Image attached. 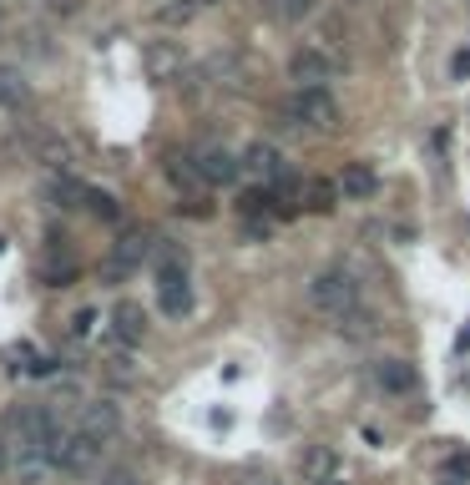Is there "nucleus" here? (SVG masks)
I'll return each instance as SVG.
<instances>
[{"instance_id": "28", "label": "nucleus", "mask_w": 470, "mask_h": 485, "mask_svg": "<svg viewBox=\"0 0 470 485\" xmlns=\"http://www.w3.org/2000/svg\"><path fill=\"white\" fill-rule=\"evenodd\" d=\"M101 485H142V480H137V470L117 465V470H107V475H101Z\"/></svg>"}, {"instance_id": "29", "label": "nucleus", "mask_w": 470, "mask_h": 485, "mask_svg": "<svg viewBox=\"0 0 470 485\" xmlns=\"http://www.w3.org/2000/svg\"><path fill=\"white\" fill-rule=\"evenodd\" d=\"M91 323H97V309H81L77 319H71V334H77V339H87V334H91Z\"/></svg>"}, {"instance_id": "20", "label": "nucleus", "mask_w": 470, "mask_h": 485, "mask_svg": "<svg viewBox=\"0 0 470 485\" xmlns=\"http://www.w3.org/2000/svg\"><path fill=\"white\" fill-rule=\"evenodd\" d=\"M334 329H339L344 339H354V344H364V339L374 334V313H370V309H354V313H344Z\"/></svg>"}, {"instance_id": "4", "label": "nucleus", "mask_w": 470, "mask_h": 485, "mask_svg": "<svg viewBox=\"0 0 470 485\" xmlns=\"http://www.w3.org/2000/svg\"><path fill=\"white\" fill-rule=\"evenodd\" d=\"M308 303H314L319 313H329V319H344V313L360 309V283H354L344 269H329V273H319V279L308 283Z\"/></svg>"}, {"instance_id": "25", "label": "nucleus", "mask_w": 470, "mask_h": 485, "mask_svg": "<svg viewBox=\"0 0 470 485\" xmlns=\"http://www.w3.org/2000/svg\"><path fill=\"white\" fill-rule=\"evenodd\" d=\"M268 233H274L268 217H243V237H248V243H268Z\"/></svg>"}, {"instance_id": "11", "label": "nucleus", "mask_w": 470, "mask_h": 485, "mask_svg": "<svg viewBox=\"0 0 470 485\" xmlns=\"http://www.w3.org/2000/svg\"><path fill=\"white\" fill-rule=\"evenodd\" d=\"M111 334H117V344H142L147 339V313H142V303H131V299H121L117 309H111Z\"/></svg>"}, {"instance_id": "9", "label": "nucleus", "mask_w": 470, "mask_h": 485, "mask_svg": "<svg viewBox=\"0 0 470 485\" xmlns=\"http://www.w3.org/2000/svg\"><path fill=\"white\" fill-rule=\"evenodd\" d=\"M243 173H253L263 187H274L278 177L288 173V167H284V152H278L274 142H253V147L243 152Z\"/></svg>"}, {"instance_id": "2", "label": "nucleus", "mask_w": 470, "mask_h": 485, "mask_svg": "<svg viewBox=\"0 0 470 485\" xmlns=\"http://www.w3.org/2000/svg\"><path fill=\"white\" fill-rule=\"evenodd\" d=\"M157 253V237H152V227H127V233L117 237V248H111V258L101 263V279L107 283H127L131 273L142 269L147 258Z\"/></svg>"}, {"instance_id": "3", "label": "nucleus", "mask_w": 470, "mask_h": 485, "mask_svg": "<svg viewBox=\"0 0 470 485\" xmlns=\"http://www.w3.org/2000/svg\"><path fill=\"white\" fill-rule=\"evenodd\" d=\"M288 127H314V132H334L339 127V101L329 97V87H298L284 107Z\"/></svg>"}, {"instance_id": "1", "label": "nucleus", "mask_w": 470, "mask_h": 485, "mask_svg": "<svg viewBox=\"0 0 470 485\" xmlns=\"http://www.w3.org/2000/svg\"><path fill=\"white\" fill-rule=\"evenodd\" d=\"M157 303L167 319L193 313V283H187V258L177 248H157Z\"/></svg>"}, {"instance_id": "12", "label": "nucleus", "mask_w": 470, "mask_h": 485, "mask_svg": "<svg viewBox=\"0 0 470 485\" xmlns=\"http://www.w3.org/2000/svg\"><path fill=\"white\" fill-rule=\"evenodd\" d=\"M374 385H380L384 395H410V389L420 385V374H415L410 359H380V364H374Z\"/></svg>"}, {"instance_id": "15", "label": "nucleus", "mask_w": 470, "mask_h": 485, "mask_svg": "<svg viewBox=\"0 0 470 485\" xmlns=\"http://www.w3.org/2000/svg\"><path fill=\"white\" fill-rule=\"evenodd\" d=\"M374 193H380V177H374V167H370V162H350V167H344V177H339V197L364 203V197H374Z\"/></svg>"}, {"instance_id": "32", "label": "nucleus", "mask_w": 470, "mask_h": 485, "mask_svg": "<svg viewBox=\"0 0 470 485\" xmlns=\"http://www.w3.org/2000/svg\"><path fill=\"white\" fill-rule=\"evenodd\" d=\"M0 470H11V450H5V440H0Z\"/></svg>"}, {"instance_id": "27", "label": "nucleus", "mask_w": 470, "mask_h": 485, "mask_svg": "<svg viewBox=\"0 0 470 485\" xmlns=\"http://www.w3.org/2000/svg\"><path fill=\"white\" fill-rule=\"evenodd\" d=\"M193 11H197V5H187V0H183V5H162V11H157V21L183 26V21H193Z\"/></svg>"}, {"instance_id": "22", "label": "nucleus", "mask_w": 470, "mask_h": 485, "mask_svg": "<svg viewBox=\"0 0 470 485\" xmlns=\"http://www.w3.org/2000/svg\"><path fill=\"white\" fill-rule=\"evenodd\" d=\"M238 213L243 217H268L274 213V187H248V193L238 197Z\"/></svg>"}, {"instance_id": "14", "label": "nucleus", "mask_w": 470, "mask_h": 485, "mask_svg": "<svg viewBox=\"0 0 470 485\" xmlns=\"http://www.w3.org/2000/svg\"><path fill=\"white\" fill-rule=\"evenodd\" d=\"M167 183L177 187V193H187V197H197L203 193V173H197V157H187V152H172V157H167Z\"/></svg>"}, {"instance_id": "31", "label": "nucleus", "mask_w": 470, "mask_h": 485, "mask_svg": "<svg viewBox=\"0 0 470 485\" xmlns=\"http://www.w3.org/2000/svg\"><path fill=\"white\" fill-rule=\"evenodd\" d=\"M450 76H460V81L470 76V51H455V61H450Z\"/></svg>"}, {"instance_id": "5", "label": "nucleus", "mask_w": 470, "mask_h": 485, "mask_svg": "<svg viewBox=\"0 0 470 485\" xmlns=\"http://www.w3.org/2000/svg\"><path fill=\"white\" fill-rule=\"evenodd\" d=\"M101 450H107L101 440H91V435L71 430V435L61 440V450H56L51 470H61V475H91V470L101 465Z\"/></svg>"}, {"instance_id": "33", "label": "nucleus", "mask_w": 470, "mask_h": 485, "mask_svg": "<svg viewBox=\"0 0 470 485\" xmlns=\"http://www.w3.org/2000/svg\"><path fill=\"white\" fill-rule=\"evenodd\" d=\"M187 5H218V0H187Z\"/></svg>"}, {"instance_id": "17", "label": "nucleus", "mask_w": 470, "mask_h": 485, "mask_svg": "<svg viewBox=\"0 0 470 485\" xmlns=\"http://www.w3.org/2000/svg\"><path fill=\"white\" fill-rule=\"evenodd\" d=\"M0 107H11V111L31 107V87H26V76L11 71V66H0Z\"/></svg>"}, {"instance_id": "26", "label": "nucleus", "mask_w": 470, "mask_h": 485, "mask_svg": "<svg viewBox=\"0 0 470 485\" xmlns=\"http://www.w3.org/2000/svg\"><path fill=\"white\" fill-rule=\"evenodd\" d=\"M46 11H51L56 21H71V16L87 11V0H46Z\"/></svg>"}, {"instance_id": "30", "label": "nucleus", "mask_w": 470, "mask_h": 485, "mask_svg": "<svg viewBox=\"0 0 470 485\" xmlns=\"http://www.w3.org/2000/svg\"><path fill=\"white\" fill-rule=\"evenodd\" d=\"M183 213H187V217H213V203H208V197H187Z\"/></svg>"}, {"instance_id": "16", "label": "nucleus", "mask_w": 470, "mask_h": 485, "mask_svg": "<svg viewBox=\"0 0 470 485\" xmlns=\"http://www.w3.org/2000/svg\"><path fill=\"white\" fill-rule=\"evenodd\" d=\"M147 71H152L157 81H172V76H183V51H177L172 41L147 46Z\"/></svg>"}, {"instance_id": "35", "label": "nucleus", "mask_w": 470, "mask_h": 485, "mask_svg": "<svg viewBox=\"0 0 470 485\" xmlns=\"http://www.w3.org/2000/svg\"><path fill=\"white\" fill-rule=\"evenodd\" d=\"M329 485H344V480H329Z\"/></svg>"}, {"instance_id": "24", "label": "nucleus", "mask_w": 470, "mask_h": 485, "mask_svg": "<svg viewBox=\"0 0 470 485\" xmlns=\"http://www.w3.org/2000/svg\"><path fill=\"white\" fill-rule=\"evenodd\" d=\"M445 480H460V485L470 480V450H455V455H445Z\"/></svg>"}, {"instance_id": "23", "label": "nucleus", "mask_w": 470, "mask_h": 485, "mask_svg": "<svg viewBox=\"0 0 470 485\" xmlns=\"http://www.w3.org/2000/svg\"><path fill=\"white\" fill-rule=\"evenodd\" d=\"M36 152H41V162L51 167V173H61L66 162H71V147H66L61 137H41V147H36Z\"/></svg>"}, {"instance_id": "10", "label": "nucleus", "mask_w": 470, "mask_h": 485, "mask_svg": "<svg viewBox=\"0 0 470 485\" xmlns=\"http://www.w3.org/2000/svg\"><path fill=\"white\" fill-rule=\"evenodd\" d=\"M77 279H81V263L71 253H61V237H51V248L41 258V283L46 289H71Z\"/></svg>"}, {"instance_id": "18", "label": "nucleus", "mask_w": 470, "mask_h": 485, "mask_svg": "<svg viewBox=\"0 0 470 485\" xmlns=\"http://www.w3.org/2000/svg\"><path fill=\"white\" fill-rule=\"evenodd\" d=\"M304 207H308V213H334V207H339V183L314 177V183L304 187Z\"/></svg>"}, {"instance_id": "21", "label": "nucleus", "mask_w": 470, "mask_h": 485, "mask_svg": "<svg viewBox=\"0 0 470 485\" xmlns=\"http://www.w3.org/2000/svg\"><path fill=\"white\" fill-rule=\"evenodd\" d=\"M268 16L284 21V26H298V21L314 16V0H268Z\"/></svg>"}, {"instance_id": "8", "label": "nucleus", "mask_w": 470, "mask_h": 485, "mask_svg": "<svg viewBox=\"0 0 470 485\" xmlns=\"http://www.w3.org/2000/svg\"><path fill=\"white\" fill-rule=\"evenodd\" d=\"M197 173H203V183H208V187H228V183H238L243 157H233L228 147H203V152H197Z\"/></svg>"}, {"instance_id": "7", "label": "nucleus", "mask_w": 470, "mask_h": 485, "mask_svg": "<svg viewBox=\"0 0 470 485\" xmlns=\"http://www.w3.org/2000/svg\"><path fill=\"white\" fill-rule=\"evenodd\" d=\"M77 430L91 435V440H101V445H111L121 435V405L117 399H91V405H81Z\"/></svg>"}, {"instance_id": "34", "label": "nucleus", "mask_w": 470, "mask_h": 485, "mask_svg": "<svg viewBox=\"0 0 470 485\" xmlns=\"http://www.w3.org/2000/svg\"><path fill=\"white\" fill-rule=\"evenodd\" d=\"M440 485H460V480H440Z\"/></svg>"}, {"instance_id": "6", "label": "nucleus", "mask_w": 470, "mask_h": 485, "mask_svg": "<svg viewBox=\"0 0 470 485\" xmlns=\"http://www.w3.org/2000/svg\"><path fill=\"white\" fill-rule=\"evenodd\" d=\"M288 76H294L298 87H329V81L339 76V61L329 51H319V46H298V51L288 56Z\"/></svg>"}, {"instance_id": "19", "label": "nucleus", "mask_w": 470, "mask_h": 485, "mask_svg": "<svg viewBox=\"0 0 470 485\" xmlns=\"http://www.w3.org/2000/svg\"><path fill=\"white\" fill-rule=\"evenodd\" d=\"M81 207H87L91 217H101V223H117L121 217V203L111 193H101V187H81Z\"/></svg>"}, {"instance_id": "13", "label": "nucleus", "mask_w": 470, "mask_h": 485, "mask_svg": "<svg viewBox=\"0 0 470 485\" xmlns=\"http://www.w3.org/2000/svg\"><path fill=\"white\" fill-rule=\"evenodd\" d=\"M304 480H314V485L339 480V450H334V445H308L304 450Z\"/></svg>"}]
</instances>
